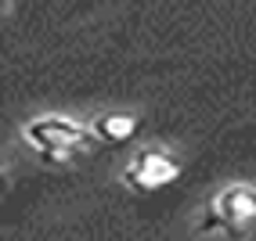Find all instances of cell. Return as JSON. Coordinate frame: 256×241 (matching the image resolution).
<instances>
[{
	"label": "cell",
	"mask_w": 256,
	"mask_h": 241,
	"mask_svg": "<svg viewBox=\"0 0 256 241\" xmlns=\"http://www.w3.org/2000/svg\"><path fill=\"white\" fill-rule=\"evenodd\" d=\"M180 159L177 155H170L162 148H141V151H134V159L123 166V184L130 187V191H159V187L166 184H174L180 177Z\"/></svg>",
	"instance_id": "3957f363"
},
{
	"label": "cell",
	"mask_w": 256,
	"mask_h": 241,
	"mask_svg": "<svg viewBox=\"0 0 256 241\" xmlns=\"http://www.w3.org/2000/svg\"><path fill=\"white\" fill-rule=\"evenodd\" d=\"M22 141L32 151H40L44 159L69 162V159H76V155H87L98 137H94L90 123L83 126V123H76V119H69V115L47 112V115H36V119H29V123L22 126Z\"/></svg>",
	"instance_id": "6da1fadb"
},
{
	"label": "cell",
	"mask_w": 256,
	"mask_h": 241,
	"mask_svg": "<svg viewBox=\"0 0 256 241\" xmlns=\"http://www.w3.org/2000/svg\"><path fill=\"white\" fill-rule=\"evenodd\" d=\"M90 130H94L98 141H105V144H123L138 133V119L130 112H101V115L90 119Z\"/></svg>",
	"instance_id": "277c9868"
},
{
	"label": "cell",
	"mask_w": 256,
	"mask_h": 241,
	"mask_svg": "<svg viewBox=\"0 0 256 241\" xmlns=\"http://www.w3.org/2000/svg\"><path fill=\"white\" fill-rule=\"evenodd\" d=\"M249 223H256V187L246 180H234L210 198L206 216L198 220L202 234H242Z\"/></svg>",
	"instance_id": "7a4b0ae2"
}]
</instances>
